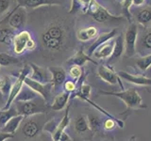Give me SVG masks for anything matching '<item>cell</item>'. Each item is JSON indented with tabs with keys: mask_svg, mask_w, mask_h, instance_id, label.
<instances>
[{
	"mask_svg": "<svg viewBox=\"0 0 151 141\" xmlns=\"http://www.w3.org/2000/svg\"><path fill=\"white\" fill-rule=\"evenodd\" d=\"M9 26L12 29L16 30L21 28L26 22V11L23 7L18 6L13 9V11L8 17Z\"/></svg>",
	"mask_w": 151,
	"mask_h": 141,
	"instance_id": "obj_9",
	"label": "cell"
},
{
	"mask_svg": "<svg viewBox=\"0 0 151 141\" xmlns=\"http://www.w3.org/2000/svg\"><path fill=\"white\" fill-rule=\"evenodd\" d=\"M142 45H143L145 49L151 50V31L147 32L142 39Z\"/></svg>",
	"mask_w": 151,
	"mask_h": 141,
	"instance_id": "obj_36",
	"label": "cell"
},
{
	"mask_svg": "<svg viewBox=\"0 0 151 141\" xmlns=\"http://www.w3.org/2000/svg\"><path fill=\"white\" fill-rule=\"evenodd\" d=\"M59 122L60 121H58L56 119L49 120L44 126V131L46 132V133L50 134V135H52L55 133V131L57 130V127H58V125H59Z\"/></svg>",
	"mask_w": 151,
	"mask_h": 141,
	"instance_id": "obj_33",
	"label": "cell"
},
{
	"mask_svg": "<svg viewBox=\"0 0 151 141\" xmlns=\"http://www.w3.org/2000/svg\"><path fill=\"white\" fill-rule=\"evenodd\" d=\"M52 141H53V140H52Z\"/></svg>",
	"mask_w": 151,
	"mask_h": 141,
	"instance_id": "obj_46",
	"label": "cell"
},
{
	"mask_svg": "<svg viewBox=\"0 0 151 141\" xmlns=\"http://www.w3.org/2000/svg\"><path fill=\"white\" fill-rule=\"evenodd\" d=\"M20 7H27L30 9L41 6H60L66 0H17Z\"/></svg>",
	"mask_w": 151,
	"mask_h": 141,
	"instance_id": "obj_12",
	"label": "cell"
},
{
	"mask_svg": "<svg viewBox=\"0 0 151 141\" xmlns=\"http://www.w3.org/2000/svg\"><path fill=\"white\" fill-rule=\"evenodd\" d=\"M70 96H71V93L65 91V90L59 93L57 96H55L53 102H52V105H51L52 110H54V111L63 110L66 106V105H67V103L70 99Z\"/></svg>",
	"mask_w": 151,
	"mask_h": 141,
	"instance_id": "obj_19",
	"label": "cell"
},
{
	"mask_svg": "<svg viewBox=\"0 0 151 141\" xmlns=\"http://www.w3.org/2000/svg\"><path fill=\"white\" fill-rule=\"evenodd\" d=\"M39 131H40L39 123L33 120H27L26 123L24 124L23 129H22L24 135L28 138L35 137V136L39 134Z\"/></svg>",
	"mask_w": 151,
	"mask_h": 141,
	"instance_id": "obj_22",
	"label": "cell"
},
{
	"mask_svg": "<svg viewBox=\"0 0 151 141\" xmlns=\"http://www.w3.org/2000/svg\"><path fill=\"white\" fill-rule=\"evenodd\" d=\"M69 112H70V105L67 106V108H66L65 113L63 115V118L59 122V125H58V127H57V130L55 131V133L51 135V138L53 141H60L61 135L64 133L65 129L69 126V123H70Z\"/></svg>",
	"mask_w": 151,
	"mask_h": 141,
	"instance_id": "obj_18",
	"label": "cell"
},
{
	"mask_svg": "<svg viewBox=\"0 0 151 141\" xmlns=\"http://www.w3.org/2000/svg\"><path fill=\"white\" fill-rule=\"evenodd\" d=\"M117 1H121V0H117Z\"/></svg>",
	"mask_w": 151,
	"mask_h": 141,
	"instance_id": "obj_45",
	"label": "cell"
},
{
	"mask_svg": "<svg viewBox=\"0 0 151 141\" xmlns=\"http://www.w3.org/2000/svg\"><path fill=\"white\" fill-rule=\"evenodd\" d=\"M19 62V59L8 53H0V66H9Z\"/></svg>",
	"mask_w": 151,
	"mask_h": 141,
	"instance_id": "obj_30",
	"label": "cell"
},
{
	"mask_svg": "<svg viewBox=\"0 0 151 141\" xmlns=\"http://www.w3.org/2000/svg\"><path fill=\"white\" fill-rule=\"evenodd\" d=\"M97 74L106 83L111 85H116L117 83H119L120 87L123 88V85L120 81V77L118 76V74L113 70L112 68L109 67V66L100 65L97 70Z\"/></svg>",
	"mask_w": 151,
	"mask_h": 141,
	"instance_id": "obj_10",
	"label": "cell"
},
{
	"mask_svg": "<svg viewBox=\"0 0 151 141\" xmlns=\"http://www.w3.org/2000/svg\"><path fill=\"white\" fill-rule=\"evenodd\" d=\"M116 33H117L116 29H113V30H111L110 32L104 33V34H101L100 36H98L96 38V40L94 41L93 43L91 44V46L89 47L87 55L92 58V56L93 55V53L96 52V50L98 48V47H100L101 45L105 44L106 42L110 41L113 37L116 36Z\"/></svg>",
	"mask_w": 151,
	"mask_h": 141,
	"instance_id": "obj_16",
	"label": "cell"
},
{
	"mask_svg": "<svg viewBox=\"0 0 151 141\" xmlns=\"http://www.w3.org/2000/svg\"><path fill=\"white\" fill-rule=\"evenodd\" d=\"M132 4H133V3H132V0H122V11H123V13H124L125 17L130 23H132V21H131V13L129 11V9H130Z\"/></svg>",
	"mask_w": 151,
	"mask_h": 141,
	"instance_id": "obj_32",
	"label": "cell"
},
{
	"mask_svg": "<svg viewBox=\"0 0 151 141\" xmlns=\"http://www.w3.org/2000/svg\"><path fill=\"white\" fill-rule=\"evenodd\" d=\"M88 61L96 65L98 64L96 60H93L91 58V56H89L87 54H85L82 48H80L79 51H78L73 56H71V58L66 61V63L69 66H71V67H72V66H79V67H82V66L86 62H88Z\"/></svg>",
	"mask_w": 151,
	"mask_h": 141,
	"instance_id": "obj_15",
	"label": "cell"
},
{
	"mask_svg": "<svg viewBox=\"0 0 151 141\" xmlns=\"http://www.w3.org/2000/svg\"><path fill=\"white\" fill-rule=\"evenodd\" d=\"M117 74L123 80H125V81L129 83L137 85V86H151V78L144 76V75L131 74L129 73L124 72V70H120Z\"/></svg>",
	"mask_w": 151,
	"mask_h": 141,
	"instance_id": "obj_13",
	"label": "cell"
},
{
	"mask_svg": "<svg viewBox=\"0 0 151 141\" xmlns=\"http://www.w3.org/2000/svg\"><path fill=\"white\" fill-rule=\"evenodd\" d=\"M29 67L31 69V75L28 76L34 81H37L42 84H48L51 83V73L48 69L42 68L40 66L36 65L35 63L30 62Z\"/></svg>",
	"mask_w": 151,
	"mask_h": 141,
	"instance_id": "obj_8",
	"label": "cell"
},
{
	"mask_svg": "<svg viewBox=\"0 0 151 141\" xmlns=\"http://www.w3.org/2000/svg\"><path fill=\"white\" fill-rule=\"evenodd\" d=\"M14 105L16 107L18 115L23 117H29L37 114H42L45 112V109L42 105H37L33 101L29 102H14Z\"/></svg>",
	"mask_w": 151,
	"mask_h": 141,
	"instance_id": "obj_7",
	"label": "cell"
},
{
	"mask_svg": "<svg viewBox=\"0 0 151 141\" xmlns=\"http://www.w3.org/2000/svg\"><path fill=\"white\" fill-rule=\"evenodd\" d=\"M14 135H11V134H6V133H3V132L0 131V141H6L9 138H13Z\"/></svg>",
	"mask_w": 151,
	"mask_h": 141,
	"instance_id": "obj_40",
	"label": "cell"
},
{
	"mask_svg": "<svg viewBox=\"0 0 151 141\" xmlns=\"http://www.w3.org/2000/svg\"><path fill=\"white\" fill-rule=\"evenodd\" d=\"M113 46H114V41H113V42H111V41H108L105 44H103L100 47H98L93 56L96 58H99V59L109 58L112 54Z\"/></svg>",
	"mask_w": 151,
	"mask_h": 141,
	"instance_id": "obj_21",
	"label": "cell"
},
{
	"mask_svg": "<svg viewBox=\"0 0 151 141\" xmlns=\"http://www.w3.org/2000/svg\"><path fill=\"white\" fill-rule=\"evenodd\" d=\"M137 37H138V27H137V25L134 23H130L124 37L125 52L127 56H132L135 55Z\"/></svg>",
	"mask_w": 151,
	"mask_h": 141,
	"instance_id": "obj_5",
	"label": "cell"
},
{
	"mask_svg": "<svg viewBox=\"0 0 151 141\" xmlns=\"http://www.w3.org/2000/svg\"><path fill=\"white\" fill-rule=\"evenodd\" d=\"M132 3L135 6H142L145 3V0H132Z\"/></svg>",
	"mask_w": 151,
	"mask_h": 141,
	"instance_id": "obj_44",
	"label": "cell"
},
{
	"mask_svg": "<svg viewBox=\"0 0 151 141\" xmlns=\"http://www.w3.org/2000/svg\"><path fill=\"white\" fill-rule=\"evenodd\" d=\"M12 80L9 77H5V76H0V92H1L5 97H9V91H11V88L12 86Z\"/></svg>",
	"mask_w": 151,
	"mask_h": 141,
	"instance_id": "obj_29",
	"label": "cell"
},
{
	"mask_svg": "<svg viewBox=\"0 0 151 141\" xmlns=\"http://www.w3.org/2000/svg\"><path fill=\"white\" fill-rule=\"evenodd\" d=\"M125 52V41H124V38L122 36H117L116 39L114 41V46H113V51L111 56L109 58V64L114 63L115 61L119 59L122 55L124 54Z\"/></svg>",
	"mask_w": 151,
	"mask_h": 141,
	"instance_id": "obj_17",
	"label": "cell"
},
{
	"mask_svg": "<svg viewBox=\"0 0 151 141\" xmlns=\"http://www.w3.org/2000/svg\"><path fill=\"white\" fill-rule=\"evenodd\" d=\"M17 115H18V112L13 103L9 109L0 111V129H1L3 126H5V124H6L9 120H12L13 117H15Z\"/></svg>",
	"mask_w": 151,
	"mask_h": 141,
	"instance_id": "obj_27",
	"label": "cell"
},
{
	"mask_svg": "<svg viewBox=\"0 0 151 141\" xmlns=\"http://www.w3.org/2000/svg\"><path fill=\"white\" fill-rule=\"evenodd\" d=\"M15 31L12 27H0V42L6 45L13 43Z\"/></svg>",
	"mask_w": 151,
	"mask_h": 141,
	"instance_id": "obj_25",
	"label": "cell"
},
{
	"mask_svg": "<svg viewBox=\"0 0 151 141\" xmlns=\"http://www.w3.org/2000/svg\"><path fill=\"white\" fill-rule=\"evenodd\" d=\"M63 88H64V90L67 91L69 93L72 94V92H74L76 90V82L74 81H65V83L63 84Z\"/></svg>",
	"mask_w": 151,
	"mask_h": 141,
	"instance_id": "obj_37",
	"label": "cell"
},
{
	"mask_svg": "<svg viewBox=\"0 0 151 141\" xmlns=\"http://www.w3.org/2000/svg\"><path fill=\"white\" fill-rule=\"evenodd\" d=\"M9 8V0H0V14L6 12Z\"/></svg>",
	"mask_w": 151,
	"mask_h": 141,
	"instance_id": "obj_38",
	"label": "cell"
},
{
	"mask_svg": "<svg viewBox=\"0 0 151 141\" xmlns=\"http://www.w3.org/2000/svg\"><path fill=\"white\" fill-rule=\"evenodd\" d=\"M83 73H83L82 67H79V66H72L69 70L70 76L73 79H75L76 81H78V80L82 76Z\"/></svg>",
	"mask_w": 151,
	"mask_h": 141,
	"instance_id": "obj_34",
	"label": "cell"
},
{
	"mask_svg": "<svg viewBox=\"0 0 151 141\" xmlns=\"http://www.w3.org/2000/svg\"><path fill=\"white\" fill-rule=\"evenodd\" d=\"M137 21L143 26H148L151 24V6L140 9L137 12Z\"/></svg>",
	"mask_w": 151,
	"mask_h": 141,
	"instance_id": "obj_26",
	"label": "cell"
},
{
	"mask_svg": "<svg viewBox=\"0 0 151 141\" xmlns=\"http://www.w3.org/2000/svg\"><path fill=\"white\" fill-rule=\"evenodd\" d=\"M92 1H93V0H78L80 6L83 7V11H85V9H87V7L89 6V4L91 3Z\"/></svg>",
	"mask_w": 151,
	"mask_h": 141,
	"instance_id": "obj_41",
	"label": "cell"
},
{
	"mask_svg": "<svg viewBox=\"0 0 151 141\" xmlns=\"http://www.w3.org/2000/svg\"><path fill=\"white\" fill-rule=\"evenodd\" d=\"M51 73V84L53 88L57 89L61 87L66 81V72L63 68L49 67L47 68Z\"/></svg>",
	"mask_w": 151,
	"mask_h": 141,
	"instance_id": "obj_14",
	"label": "cell"
},
{
	"mask_svg": "<svg viewBox=\"0 0 151 141\" xmlns=\"http://www.w3.org/2000/svg\"><path fill=\"white\" fill-rule=\"evenodd\" d=\"M136 64L142 70H148L151 67V54L139 58L136 61Z\"/></svg>",
	"mask_w": 151,
	"mask_h": 141,
	"instance_id": "obj_31",
	"label": "cell"
},
{
	"mask_svg": "<svg viewBox=\"0 0 151 141\" xmlns=\"http://www.w3.org/2000/svg\"><path fill=\"white\" fill-rule=\"evenodd\" d=\"M89 15H91L94 20L98 23H105L109 21H121L124 19L123 16H115L105 9L103 6H101L96 0H93V1L89 4L87 9L85 11Z\"/></svg>",
	"mask_w": 151,
	"mask_h": 141,
	"instance_id": "obj_3",
	"label": "cell"
},
{
	"mask_svg": "<svg viewBox=\"0 0 151 141\" xmlns=\"http://www.w3.org/2000/svg\"><path fill=\"white\" fill-rule=\"evenodd\" d=\"M25 85L29 88H31L33 91H35L37 94H39V96L42 98V100L45 101V103H48L50 97H51V91L53 89L52 84H42L37 81H34L29 77H27L25 79Z\"/></svg>",
	"mask_w": 151,
	"mask_h": 141,
	"instance_id": "obj_6",
	"label": "cell"
},
{
	"mask_svg": "<svg viewBox=\"0 0 151 141\" xmlns=\"http://www.w3.org/2000/svg\"><path fill=\"white\" fill-rule=\"evenodd\" d=\"M34 48H35V42H34V41L31 39L29 41H28V43L27 45V50L31 51V50H33Z\"/></svg>",
	"mask_w": 151,
	"mask_h": 141,
	"instance_id": "obj_42",
	"label": "cell"
},
{
	"mask_svg": "<svg viewBox=\"0 0 151 141\" xmlns=\"http://www.w3.org/2000/svg\"><path fill=\"white\" fill-rule=\"evenodd\" d=\"M103 95H109V96H114L121 99V100L125 103L127 106V111L130 109H143L146 108V105L143 103V99L140 96V94L136 89L130 88L127 89V90L112 92V91H99Z\"/></svg>",
	"mask_w": 151,
	"mask_h": 141,
	"instance_id": "obj_2",
	"label": "cell"
},
{
	"mask_svg": "<svg viewBox=\"0 0 151 141\" xmlns=\"http://www.w3.org/2000/svg\"><path fill=\"white\" fill-rule=\"evenodd\" d=\"M25 119V117H23L21 115H17L15 117H13L12 120H9L5 126H3L0 131L3 132V133H6V134H11L13 135L15 134V132L17 131L18 127L20 126L21 122L23 121V120Z\"/></svg>",
	"mask_w": 151,
	"mask_h": 141,
	"instance_id": "obj_20",
	"label": "cell"
},
{
	"mask_svg": "<svg viewBox=\"0 0 151 141\" xmlns=\"http://www.w3.org/2000/svg\"><path fill=\"white\" fill-rule=\"evenodd\" d=\"M60 141H72V139H71V137L69 136L68 134H66L65 132L61 135L60 138Z\"/></svg>",
	"mask_w": 151,
	"mask_h": 141,
	"instance_id": "obj_43",
	"label": "cell"
},
{
	"mask_svg": "<svg viewBox=\"0 0 151 141\" xmlns=\"http://www.w3.org/2000/svg\"><path fill=\"white\" fill-rule=\"evenodd\" d=\"M88 122H89V126H90V129L92 130H97L100 126V120H98V118L96 116H88Z\"/></svg>",
	"mask_w": 151,
	"mask_h": 141,
	"instance_id": "obj_35",
	"label": "cell"
},
{
	"mask_svg": "<svg viewBox=\"0 0 151 141\" xmlns=\"http://www.w3.org/2000/svg\"><path fill=\"white\" fill-rule=\"evenodd\" d=\"M37 97H39V94H37L35 91H33L31 88L24 85L21 91L19 92L18 96L16 97L14 102H29L35 100Z\"/></svg>",
	"mask_w": 151,
	"mask_h": 141,
	"instance_id": "obj_24",
	"label": "cell"
},
{
	"mask_svg": "<svg viewBox=\"0 0 151 141\" xmlns=\"http://www.w3.org/2000/svg\"><path fill=\"white\" fill-rule=\"evenodd\" d=\"M41 39L46 49L50 51H60L66 45L67 33L63 26L60 24H51L45 28Z\"/></svg>",
	"mask_w": 151,
	"mask_h": 141,
	"instance_id": "obj_1",
	"label": "cell"
},
{
	"mask_svg": "<svg viewBox=\"0 0 151 141\" xmlns=\"http://www.w3.org/2000/svg\"><path fill=\"white\" fill-rule=\"evenodd\" d=\"M98 34V30L96 27L94 26H88L85 28H81V29L78 30L77 32V38L80 41H88L90 40L96 38Z\"/></svg>",
	"mask_w": 151,
	"mask_h": 141,
	"instance_id": "obj_23",
	"label": "cell"
},
{
	"mask_svg": "<svg viewBox=\"0 0 151 141\" xmlns=\"http://www.w3.org/2000/svg\"><path fill=\"white\" fill-rule=\"evenodd\" d=\"M75 130L79 134L86 133L87 131L90 130L88 119L84 115H78L77 120L75 121Z\"/></svg>",
	"mask_w": 151,
	"mask_h": 141,
	"instance_id": "obj_28",
	"label": "cell"
},
{
	"mask_svg": "<svg viewBox=\"0 0 151 141\" xmlns=\"http://www.w3.org/2000/svg\"><path fill=\"white\" fill-rule=\"evenodd\" d=\"M28 73H30V67H29V65H26L20 72V73H19L17 78L15 79V81L12 83V86L11 88V91H9V97L7 99V102L5 103L2 110H7L12 105V103L15 101L19 92L21 91L24 85H25V79L28 76Z\"/></svg>",
	"mask_w": 151,
	"mask_h": 141,
	"instance_id": "obj_4",
	"label": "cell"
},
{
	"mask_svg": "<svg viewBox=\"0 0 151 141\" xmlns=\"http://www.w3.org/2000/svg\"><path fill=\"white\" fill-rule=\"evenodd\" d=\"M31 39V35L28 31H22L15 35L12 43L14 53L17 55L23 54L27 50V45Z\"/></svg>",
	"mask_w": 151,
	"mask_h": 141,
	"instance_id": "obj_11",
	"label": "cell"
},
{
	"mask_svg": "<svg viewBox=\"0 0 151 141\" xmlns=\"http://www.w3.org/2000/svg\"><path fill=\"white\" fill-rule=\"evenodd\" d=\"M115 127V121L113 120L108 119L104 122V129L105 130H111Z\"/></svg>",
	"mask_w": 151,
	"mask_h": 141,
	"instance_id": "obj_39",
	"label": "cell"
}]
</instances>
